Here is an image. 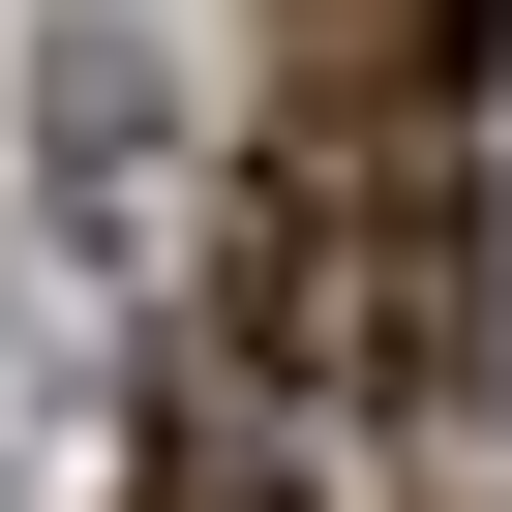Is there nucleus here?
Masks as SVG:
<instances>
[{"label":"nucleus","mask_w":512,"mask_h":512,"mask_svg":"<svg viewBox=\"0 0 512 512\" xmlns=\"http://www.w3.org/2000/svg\"><path fill=\"white\" fill-rule=\"evenodd\" d=\"M482 151L392 121V91H272L211 181V332L272 362V392H452L482 362Z\"/></svg>","instance_id":"f257e3e1"},{"label":"nucleus","mask_w":512,"mask_h":512,"mask_svg":"<svg viewBox=\"0 0 512 512\" xmlns=\"http://www.w3.org/2000/svg\"><path fill=\"white\" fill-rule=\"evenodd\" d=\"M482 31H512V0H272V91H392V121H422Z\"/></svg>","instance_id":"f03ea898"},{"label":"nucleus","mask_w":512,"mask_h":512,"mask_svg":"<svg viewBox=\"0 0 512 512\" xmlns=\"http://www.w3.org/2000/svg\"><path fill=\"white\" fill-rule=\"evenodd\" d=\"M121 512H302V482H241V452H151V482H121Z\"/></svg>","instance_id":"7ed1b4c3"}]
</instances>
